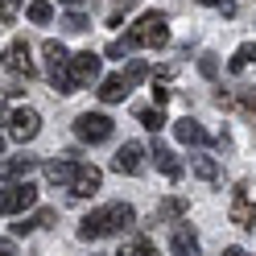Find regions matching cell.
Segmentation results:
<instances>
[{
	"mask_svg": "<svg viewBox=\"0 0 256 256\" xmlns=\"http://www.w3.org/2000/svg\"><path fill=\"white\" fill-rule=\"evenodd\" d=\"M0 62H4V70H12V74H25V78H34V74H38L34 58H29V42H25V38L8 42V46H4V54H0Z\"/></svg>",
	"mask_w": 256,
	"mask_h": 256,
	"instance_id": "6",
	"label": "cell"
},
{
	"mask_svg": "<svg viewBox=\"0 0 256 256\" xmlns=\"http://www.w3.org/2000/svg\"><path fill=\"white\" fill-rule=\"evenodd\" d=\"M62 25H66L70 34H87V25H91V21L83 17V12H66V17H62Z\"/></svg>",
	"mask_w": 256,
	"mask_h": 256,
	"instance_id": "26",
	"label": "cell"
},
{
	"mask_svg": "<svg viewBox=\"0 0 256 256\" xmlns=\"http://www.w3.org/2000/svg\"><path fill=\"white\" fill-rule=\"evenodd\" d=\"M54 219H58V211H54V206H42L38 215H29V219H21V223H12V236H29L34 228H50Z\"/></svg>",
	"mask_w": 256,
	"mask_h": 256,
	"instance_id": "16",
	"label": "cell"
},
{
	"mask_svg": "<svg viewBox=\"0 0 256 256\" xmlns=\"http://www.w3.org/2000/svg\"><path fill=\"white\" fill-rule=\"evenodd\" d=\"M128 95V83H124V74H108L104 83H100V100L104 104H120Z\"/></svg>",
	"mask_w": 256,
	"mask_h": 256,
	"instance_id": "18",
	"label": "cell"
},
{
	"mask_svg": "<svg viewBox=\"0 0 256 256\" xmlns=\"http://www.w3.org/2000/svg\"><path fill=\"white\" fill-rule=\"evenodd\" d=\"M0 256H17V248H12L8 240H0Z\"/></svg>",
	"mask_w": 256,
	"mask_h": 256,
	"instance_id": "32",
	"label": "cell"
},
{
	"mask_svg": "<svg viewBox=\"0 0 256 256\" xmlns=\"http://www.w3.org/2000/svg\"><path fill=\"white\" fill-rule=\"evenodd\" d=\"M140 78H149V66H145V62H132V66L124 70V83L132 87V83H140Z\"/></svg>",
	"mask_w": 256,
	"mask_h": 256,
	"instance_id": "28",
	"label": "cell"
},
{
	"mask_svg": "<svg viewBox=\"0 0 256 256\" xmlns=\"http://www.w3.org/2000/svg\"><path fill=\"white\" fill-rule=\"evenodd\" d=\"M170 252H174V256H198V236L190 232L186 223H182V228H174V236H170Z\"/></svg>",
	"mask_w": 256,
	"mask_h": 256,
	"instance_id": "13",
	"label": "cell"
},
{
	"mask_svg": "<svg viewBox=\"0 0 256 256\" xmlns=\"http://www.w3.org/2000/svg\"><path fill=\"white\" fill-rule=\"evenodd\" d=\"M66 4H83V0H66Z\"/></svg>",
	"mask_w": 256,
	"mask_h": 256,
	"instance_id": "35",
	"label": "cell"
},
{
	"mask_svg": "<svg viewBox=\"0 0 256 256\" xmlns=\"http://www.w3.org/2000/svg\"><path fill=\"white\" fill-rule=\"evenodd\" d=\"M186 211H190V202H186L182 194H170V198H162V202H157L153 223H174V219H182Z\"/></svg>",
	"mask_w": 256,
	"mask_h": 256,
	"instance_id": "12",
	"label": "cell"
},
{
	"mask_svg": "<svg viewBox=\"0 0 256 256\" xmlns=\"http://www.w3.org/2000/svg\"><path fill=\"white\" fill-rule=\"evenodd\" d=\"M252 62H256V42H244V46H240V50L232 54V62H228V70H232V74H240V70H248Z\"/></svg>",
	"mask_w": 256,
	"mask_h": 256,
	"instance_id": "20",
	"label": "cell"
},
{
	"mask_svg": "<svg viewBox=\"0 0 256 256\" xmlns=\"http://www.w3.org/2000/svg\"><path fill=\"white\" fill-rule=\"evenodd\" d=\"M34 202H38V186L29 178L25 182H8L0 190V215H25Z\"/></svg>",
	"mask_w": 256,
	"mask_h": 256,
	"instance_id": "4",
	"label": "cell"
},
{
	"mask_svg": "<svg viewBox=\"0 0 256 256\" xmlns=\"http://www.w3.org/2000/svg\"><path fill=\"white\" fill-rule=\"evenodd\" d=\"M74 170H78L74 153H66V157H58V162L46 166V178H50L54 186H70V182H74Z\"/></svg>",
	"mask_w": 256,
	"mask_h": 256,
	"instance_id": "11",
	"label": "cell"
},
{
	"mask_svg": "<svg viewBox=\"0 0 256 256\" xmlns=\"http://www.w3.org/2000/svg\"><path fill=\"white\" fill-rule=\"evenodd\" d=\"M42 54H46V66H50V83L58 87V95H74V78H70V54H66V46L50 38V42L42 46Z\"/></svg>",
	"mask_w": 256,
	"mask_h": 256,
	"instance_id": "3",
	"label": "cell"
},
{
	"mask_svg": "<svg viewBox=\"0 0 256 256\" xmlns=\"http://www.w3.org/2000/svg\"><path fill=\"white\" fill-rule=\"evenodd\" d=\"M132 223H136V211H132V206H128V202H112V206H100V211H91L83 223H78V240L124 236Z\"/></svg>",
	"mask_w": 256,
	"mask_h": 256,
	"instance_id": "1",
	"label": "cell"
},
{
	"mask_svg": "<svg viewBox=\"0 0 256 256\" xmlns=\"http://www.w3.org/2000/svg\"><path fill=\"white\" fill-rule=\"evenodd\" d=\"M0 116H4V108H0Z\"/></svg>",
	"mask_w": 256,
	"mask_h": 256,
	"instance_id": "37",
	"label": "cell"
},
{
	"mask_svg": "<svg viewBox=\"0 0 256 256\" xmlns=\"http://www.w3.org/2000/svg\"><path fill=\"white\" fill-rule=\"evenodd\" d=\"M223 256H244V248H223Z\"/></svg>",
	"mask_w": 256,
	"mask_h": 256,
	"instance_id": "33",
	"label": "cell"
},
{
	"mask_svg": "<svg viewBox=\"0 0 256 256\" xmlns=\"http://www.w3.org/2000/svg\"><path fill=\"white\" fill-rule=\"evenodd\" d=\"M198 70H202L206 78H215V74H219V62H215V54H202V58H198Z\"/></svg>",
	"mask_w": 256,
	"mask_h": 256,
	"instance_id": "29",
	"label": "cell"
},
{
	"mask_svg": "<svg viewBox=\"0 0 256 256\" xmlns=\"http://www.w3.org/2000/svg\"><path fill=\"white\" fill-rule=\"evenodd\" d=\"M38 132H42V116H38L34 108H17L8 116V136L12 140H34Z\"/></svg>",
	"mask_w": 256,
	"mask_h": 256,
	"instance_id": "7",
	"label": "cell"
},
{
	"mask_svg": "<svg viewBox=\"0 0 256 256\" xmlns=\"http://www.w3.org/2000/svg\"><path fill=\"white\" fill-rule=\"evenodd\" d=\"M116 256H157V248H153V240L132 236V240H124V244H120V252H116Z\"/></svg>",
	"mask_w": 256,
	"mask_h": 256,
	"instance_id": "21",
	"label": "cell"
},
{
	"mask_svg": "<svg viewBox=\"0 0 256 256\" xmlns=\"http://www.w3.org/2000/svg\"><path fill=\"white\" fill-rule=\"evenodd\" d=\"M100 186H104V174L95 170V166H78L74 170V182H70V194L74 198H91V194H100Z\"/></svg>",
	"mask_w": 256,
	"mask_h": 256,
	"instance_id": "9",
	"label": "cell"
},
{
	"mask_svg": "<svg viewBox=\"0 0 256 256\" xmlns=\"http://www.w3.org/2000/svg\"><path fill=\"white\" fill-rule=\"evenodd\" d=\"M25 17L34 21V25H50L54 21V4H50V0H34V4L25 8Z\"/></svg>",
	"mask_w": 256,
	"mask_h": 256,
	"instance_id": "22",
	"label": "cell"
},
{
	"mask_svg": "<svg viewBox=\"0 0 256 256\" xmlns=\"http://www.w3.org/2000/svg\"><path fill=\"white\" fill-rule=\"evenodd\" d=\"M38 166V157H29V153H21V157H8V162H0V178H8V182H17V178H29V170Z\"/></svg>",
	"mask_w": 256,
	"mask_h": 256,
	"instance_id": "15",
	"label": "cell"
},
{
	"mask_svg": "<svg viewBox=\"0 0 256 256\" xmlns=\"http://www.w3.org/2000/svg\"><path fill=\"white\" fill-rule=\"evenodd\" d=\"M166 42H170V21H166V12H145V17L128 29V38H124L128 50H136V46L157 50V46H166Z\"/></svg>",
	"mask_w": 256,
	"mask_h": 256,
	"instance_id": "2",
	"label": "cell"
},
{
	"mask_svg": "<svg viewBox=\"0 0 256 256\" xmlns=\"http://www.w3.org/2000/svg\"><path fill=\"white\" fill-rule=\"evenodd\" d=\"M136 120L149 128V132H162L166 128V112L162 108H136Z\"/></svg>",
	"mask_w": 256,
	"mask_h": 256,
	"instance_id": "23",
	"label": "cell"
},
{
	"mask_svg": "<svg viewBox=\"0 0 256 256\" xmlns=\"http://www.w3.org/2000/svg\"><path fill=\"white\" fill-rule=\"evenodd\" d=\"M170 95H174V91H170L166 83H153V100H157V108H162V104H170Z\"/></svg>",
	"mask_w": 256,
	"mask_h": 256,
	"instance_id": "30",
	"label": "cell"
},
{
	"mask_svg": "<svg viewBox=\"0 0 256 256\" xmlns=\"http://www.w3.org/2000/svg\"><path fill=\"white\" fill-rule=\"evenodd\" d=\"M124 54H128V46H124V38H116V42L108 46V58H124Z\"/></svg>",
	"mask_w": 256,
	"mask_h": 256,
	"instance_id": "31",
	"label": "cell"
},
{
	"mask_svg": "<svg viewBox=\"0 0 256 256\" xmlns=\"http://www.w3.org/2000/svg\"><path fill=\"white\" fill-rule=\"evenodd\" d=\"M70 78H74V87L95 83V78H100V54H91V50L70 54Z\"/></svg>",
	"mask_w": 256,
	"mask_h": 256,
	"instance_id": "8",
	"label": "cell"
},
{
	"mask_svg": "<svg viewBox=\"0 0 256 256\" xmlns=\"http://www.w3.org/2000/svg\"><path fill=\"white\" fill-rule=\"evenodd\" d=\"M232 223H240V228H252V223H256V202L244 198V194H236V202H232Z\"/></svg>",
	"mask_w": 256,
	"mask_h": 256,
	"instance_id": "19",
	"label": "cell"
},
{
	"mask_svg": "<svg viewBox=\"0 0 256 256\" xmlns=\"http://www.w3.org/2000/svg\"><path fill=\"white\" fill-rule=\"evenodd\" d=\"M194 174H198L202 182H215L219 178V166L211 162V157H194Z\"/></svg>",
	"mask_w": 256,
	"mask_h": 256,
	"instance_id": "24",
	"label": "cell"
},
{
	"mask_svg": "<svg viewBox=\"0 0 256 256\" xmlns=\"http://www.w3.org/2000/svg\"><path fill=\"white\" fill-rule=\"evenodd\" d=\"M153 162H157V170H162L166 178H182V162L174 157V149H166V145H153Z\"/></svg>",
	"mask_w": 256,
	"mask_h": 256,
	"instance_id": "17",
	"label": "cell"
},
{
	"mask_svg": "<svg viewBox=\"0 0 256 256\" xmlns=\"http://www.w3.org/2000/svg\"><path fill=\"white\" fill-rule=\"evenodd\" d=\"M112 116H104V112H83V116L74 120V136L78 140H87V145H100V140L112 136Z\"/></svg>",
	"mask_w": 256,
	"mask_h": 256,
	"instance_id": "5",
	"label": "cell"
},
{
	"mask_svg": "<svg viewBox=\"0 0 256 256\" xmlns=\"http://www.w3.org/2000/svg\"><path fill=\"white\" fill-rule=\"evenodd\" d=\"M21 12V0H0V25H12Z\"/></svg>",
	"mask_w": 256,
	"mask_h": 256,
	"instance_id": "25",
	"label": "cell"
},
{
	"mask_svg": "<svg viewBox=\"0 0 256 256\" xmlns=\"http://www.w3.org/2000/svg\"><path fill=\"white\" fill-rule=\"evenodd\" d=\"M236 104H240V108H244V112H248V116H256V87H244V91H240V95H236Z\"/></svg>",
	"mask_w": 256,
	"mask_h": 256,
	"instance_id": "27",
	"label": "cell"
},
{
	"mask_svg": "<svg viewBox=\"0 0 256 256\" xmlns=\"http://www.w3.org/2000/svg\"><path fill=\"white\" fill-rule=\"evenodd\" d=\"M198 4H219V0H198Z\"/></svg>",
	"mask_w": 256,
	"mask_h": 256,
	"instance_id": "34",
	"label": "cell"
},
{
	"mask_svg": "<svg viewBox=\"0 0 256 256\" xmlns=\"http://www.w3.org/2000/svg\"><path fill=\"white\" fill-rule=\"evenodd\" d=\"M112 166H116L120 174H140V170H145V149H140L136 140H124V145L116 149V162H112Z\"/></svg>",
	"mask_w": 256,
	"mask_h": 256,
	"instance_id": "10",
	"label": "cell"
},
{
	"mask_svg": "<svg viewBox=\"0 0 256 256\" xmlns=\"http://www.w3.org/2000/svg\"><path fill=\"white\" fill-rule=\"evenodd\" d=\"M0 153H4V136H0Z\"/></svg>",
	"mask_w": 256,
	"mask_h": 256,
	"instance_id": "36",
	"label": "cell"
},
{
	"mask_svg": "<svg viewBox=\"0 0 256 256\" xmlns=\"http://www.w3.org/2000/svg\"><path fill=\"white\" fill-rule=\"evenodd\" d=\"M174 136H178L182 145H206V140H211V136H206V128H202L198 120H190V116L174 124Z\"/></svg>",
	"mask_w": 256,
	"mask_h": 256,
	"instance_id": "14",
	"label": "cell"
}]
</instances>
